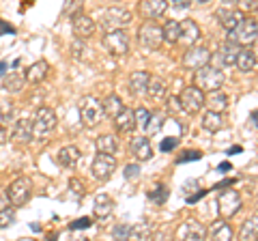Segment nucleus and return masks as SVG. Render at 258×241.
I'll return each mask as SVG.
<instances>
[{
	"label": "nucleus",
	"instance_id": "obj_1",
	"mask_svg": "<svg viewBox=\"0 0 258 241\" xmlns=\"http://www.w3.org/2000/svg\"><path fill=\"white\" fill-rule=\"evenodd\" d=\"M256 41H258V22L252 18H243V22L228 33V43L237 47H252Z\"/></svg>",
	"mask_w": 258,
	"mask_h": 241
},
{
	"label": "nucleus",
	"instance_id": "obj_2",
	"mask_svg": "<svg viewBox=\"0 0 258 241\" xmlns=\"http://www.w3.org/2000/svg\"><path fill=\"white\" fill-rule=\"evenodd\" d=\"M56 112L52 108H39L37 114H35V120H32V134H35L37 140H45L54 130H56Z\"/></svg>",
	"mask_w": 258,
	"mask_h": 241
},
{
	"label": "nucleus",
	"instance_id": "obj_3",
	"mask_svg": "<svg viewBox=\"0 0 258 241\" xmlns=\"http://www.w3.org/2000/svg\"><path fill=\"white\" fill-rule=\"evenodd\" d=\"M80 118L86 127H95L101 123L103 118V108H101V101L95 97V95H84L80 99Z\"/></svg>",
	"mask_w": 258,
	"mask_h": 241
},
{
	"label": "nucleus",
	"instance_id": "obj_4",
	"mask_svg": "<svg viewBox=\"0 0 258 241\" xmlns=\"http://www.w3.org/2000/svg\"><path fill=\"white\" fill-rule=\"evenodd\" d=\"M222 84H224V74L217 67L207 65V67L196 71V84H194V86H198L205 95L213 93V91H220Z\"/></svg>",
	"mask_w": 258,
	"mask_h": 241
},
{
	"label": "nucleus",
	"instance_id": "obj_5",
	"mask_svg": "<svg viewBox=\"0 0 258 241\" xmlns=\"http://www.w3.org/2000/svg\"><path fill=\"white\" fill-rule=\"evenodd\" d=\"M132 24V13L127 9H120V7H112L106 9L101 15V26L106 28V33H116V30H123L125 26Z\"/></svg>",
	"mask_w": 258,
	"mask_h": 241
},
{
	"label": "nucleus",
	"instance_id": "obj_6",
	"mask_svg": "<svg viewBox=\"0 0 258 241\" xmlns=\"http://www.w3.org/2000/svg\"><path fill=\"white\" fill-rule=\"evenodd\" d=\"M32 194V181L28 176H20V179H15L9 190H7V198L11 200L13 207H22L28 203V198Z\"/></svg>",
	"mask_w": 258,
	"mask_h": 241
},
{
	"label": "nucleus",
	"instance_id": "obj_7",
	"mask_svg": "<svg viewBox=\"0 0 258 241\" xmlns=\"http://www.w3.org/2000/svg\"><path fill=\"white\" fill-rule=\"evenodd\" d=\"M179 103H181V110H185L187 114H196V112L205 108V93L198 86H187L183 88Z\"/></svg>",
	"mask_w": 258,
	"mask_h": 241
},
{
	"label": "nucleus",
	"instance_id": "obj_8",
	"mask_svg": "<svg viewBox=\"0 0 258 241\" xmlns=\"http://www.w3.org/2000/svg\"><path fill=\"white\" fill-rule=\"evenodd\" d=\"M138 41L144 47H149V50H157V47H161V43H164V30H161V26H157L155 22H147V24H142L138 30Z\"/></svg>",
	"mask_w": 258,
	"mask_h": 241
},
{
	"label": "nucleus",
	"instance_id": "obj_9",
	"mask_svg": "<svg viewBox=\"0 0 258 241\" xmlns=\"http://www.w3.org/2000/svg\"><path fill=\"white\" fill-rule=\"evenodd\" d=\"M241 209V196L235 190H224L220 196H217V211H220L222 220L232 218Z\"/></svg>",
	"mask_w": 258,
	"mask_h": 241
},
{
	"label": "nucleus",
	"instance_id": "obj_10",
	"mask_svg": "<svg viewBox=\"0 0 258 241\" xmlns=\"http://www.w3.org/2000/svg\"><path fill=\"white\" fill-rule=\"evenodd\" d=\"M209 63H211V52H209L207 47H203V45H194L183 54V67L185 69L198 71V69L207 67Z\"/></svg>",
	"mask_w": 258,
	"mask_h": 241
},
{
	"label": "nucleus",
	"instance_id": "obj_11",
	"mask_svg": "<svg viewBox=\"0 0 258 241\" xmlns=\"http://www.w3.org/2000/svg\"><path fill=\"white\" fill-rule=\"evenodd\" d=\"M114 168H116V157L114 155H101V153H97V157L93 159V164H91V172L95 176V181H108L112 172H114Z\"/></svg>",
	"mask_w": 258,
	"mask_h": 241
},
{
	"label": "nucleus",
	"instance_id": "obj_12",
	"mask_svg": "<svg viewBox=\"0 0 258 241\" xmlns=\"http://www.w3.org/2000/svg\"><path fill=\"white\" fill-rule=\"evenodd\" d=\"M207 226H203L198 220H185L176 228V241H205Z\"/></svg>",
	"mask_w": 258,
	"mask_h": 241
},
{
	"label": "nucleus",
	"instance_id": "obj_13",
	"mask_svg": "<svg viewBox=\"0 0 258 241\" xmlns=\"http://www.w3.org/2000/svg\"><path fill=\"white\" fill-rule=\"evenodd\" d=\"M103 47L112 56H123L129 52V35L125 30H116V33H106L103 35Z\"/></svg>",
	"mask_w": 258,
	"mask_h": 241
},
{
	"label": "nucleus",
	"instance_id": "obj_14",
	"mask_svg": "<svg viewBox=\"0 0 258 241\" xmlns=\"http://www.w3.org/2000/svg\"><path fill=\"white\" fill-rule=\"evenodd\" d=\"M217 15V22L222 24V26L226 28V33H230V30H235L241 22H243L245 15L241 13L237 7H220V9L215 11Z\"/></svg>",
	"mask_w": 258,
	"mask_h": 241
},
{
	"label": "nucleus",
	"instance_id": "obj_15",
	"mask_svg": "<svg viewBox=\"0 0 258 241\" xmlns=\"http://www.w3.org/2000/svg\"><path fill=\"white\" fill-rule=\"evenodd\" d=\"M198 39H200V26L194 20H183L181 22V33H179V43L189 47L198 45Z\"/></svg>",
	"mask_w": 258,
	"mask_h": 241
},
{
	"label": "nucleus",
	"instance_id": "obj_16",
	"mask_svg": "<svg viewBox=\"0 0 258 241\" xmlns=\"http://www.w3.org/2000/svg\"><path fill=\"white\" fill-rule=\"evenodd\" d=\"M71 26H74V33L80 41H86L95 33V22L84 13H76L74 20H71Z\"/></svg>",
	"mask_w": 258,
	"mask_h": 241
},
{
	"label": "nucleus",
	"instance_id": "obj_17",
	"mask_svg": "<svg viewBox=\"0 0 258 241\" xmlns=\"http://www.w3.org/2000/svg\"><path fill=\"white\" fill-rule=\"evenodd\" d=\"M149 84H151L149 71H134V74L129 76V91H132L134 97H142V95H147Z\"/></svg>",
	"mask_w": 258,
	"mask_h": 241
},
{
	"label": "nucleus",
	"instance_id": "obj_18",
	"mask_svg": "<svg viewBox=\"0 0 258 241\" xmlns=\"http://www.w3.org/2000/svg\"><path fill=\"white\" fill-rule=\"evenodd\" d=\"M207 235L211 237V241H232V239H235L232 226L226 220H215L211 224V228L207 230Z\"/></svg>",
	"mask_w": 258,
	"mask_h": 241
},
{
	"label": "nucleus",
	"instance_id": "obj_19",
	"mask_svg": "<svg viewBox=\"0 0 258 241\" xmlns=\"http://www.w3.org/2000/svg\"><path fill=\"white\" fill-rule=\"evenodd\" d=\"M112 209H114V200H112L110 194L101 192V194L95 196V203H93V213H95V218L106 220L108 215L112 213Z\"/></svg>",
	"mask_w": 258,
	"mask_h": 241
},
{
	"label": "nucleus",
	"instance_id": "obj_20",
	"mask_svg": "<svg viewBox=\"0 0 258 241\" xmlns=\"http://www.w3.org/2000/svg\"><path fill=\"white\" fill-rule=\"evenodd\" d=\"M11 138L18 144H28L32 138H35V134H32V120L30 118H20L13 127Z\"/></svg>",
	"mask_w": 258,
	"mask_h": 241
},
{
	"label": "nucleus",
	"instance_id": "obj_21",
	"mask_svg": "<svg viewBox=\"0 0 258 241\" xmlns=\"http://www.w3.org/2000/svg\"><path fill=\"white\" fill-rule=\"evenodd\" d=\"M80 157H82L80 149L74 147V144H69V147H62L58 153H56V164L62 168H74L80 162Z\"/></svg>",
	"mask_w": 258,
	"mask_h": 241
},
{
	"label": "nucleus",
	"instance_id": "obj_22",
	"mask_svg": "<svg viewBox=\"0 0 258 241\" xmlns=\"http://www.w3.org/2000/svg\"><path fill=\"white\" fill-rule=\"evenodd\" d=\"M205 106L209 108V112H217V114H222V112L228 108V95H226L224 91L207 93L205 95Z\"/></svg>",
	"mask_w": 258,
	"mask_h": 241
},
{
	"label": "nucleus",
	"instance_id": "obj_23",
	"mask_svg": "<svg viewBox=\"0 0 258 241\" xmlns=\"http://www.w3.org/2000/svg\"><path fill=\"white\" fill-rule=\"evenodd\" d=\"M132 153L140 159V162H149L153 157V149H151V140L147 136H136L132 140Z\"/></svg>",
	"mask_w": 258,
	"mask_h": 241
},
{
	"label": "nucleus",
	"instance_id": "obj_24",
	"mask_svg": "<svg viewBox=\"0 0 258 241\" xmlns=\"http://www.w3.org/2000/svg\"><path fill=\"white\" fill-rule=\"evenodd\" d=\"M114 127L120 132V134H132L136 132V127H138V123H136V114H134V110H129L125 108L120 114L114 118Z\"/></svg>",
	"mask_w": 258,
	"mask_h": 241
},
{
	"label": "nucleus",
	"instance_id": "obj_25",
	"mask_svg": "<svg viewBox=\"0 0 258 241\" xmlns=\"http://www.w3.org/2000/svg\"><path fill=\"white\" fill-rule=\"evenodd\" d=\"M47 71H50V65H47L45 61H37L26 69L24 78H26L30 84H39V82H43V80L47 78Z\"/></svg>",
	"mask_w": 258,
	"mask_h": 241
},
{
	"label": "nucleus",
	"instance_id": "obj_26",
	"mask_svg": "<svg viewBox=\"0 0 258 241\" xmlns=\"http://www.w3.org/2000/svg\"><path fill=\"white\" fill-rule=\"evenodd\" d=\"M101 108H103V116H110V118H116V116L120 114V112L125 110L123 99H120L116 93L108 95V97L101 101Z\"/></svg>",
	"mask_w": 258,
	"mask_h": 241
},
{
	"label": "nucleus",
	"instance_id": "obj_27",
	"mask_svg": "<svg viewBox=\"0 0 258 241\" xmlns=\"http://www.w3.org/2000/svg\"><path fill=\"white\" fill-rule=\"evenodd\" d=\"M168 5L166 0H147V3H142V13L147 15V18H151V20H155V18H161L166 11H168Z\"/></svg>",
	"mask_w": 258,
	"mask_h": 241
},
{
	"label": "nucleus",
	"instance_id": "obj_28",
	"mask_svg": "<svg viewBox=\"0 0 258 241\" xmlns=\"http://www.w3.org/2000/svg\"><path fill=\"white\" fill-rule=\"evenodd\" d=\"M95 147H97V153H101V155H114L118 149V142L112 134H101L99 138H97Z\"/></svg>",
	"mask_w": 258,
	"mask_h": 241
},
{
	"label": "nucleus",
	"instance_id": "obj_29",
	"mask_svg": "<svg viewBox=\"0 0 258 241\" xmlns=\"http://www.w3.org/2000/svg\"><path fill=\"white\" fill-rule=\"evenodd\" d=\"M235 65L239 67V71H243V74L254 71L256 58H254V54H252V47H241L239 54H237V63H235Z\"/></svg>",
	"mask_w": 258,
	"mask_h": 241
},
{
	"label": "nucleus",
	"instance_id": "obj_30",
	"mask_svg": "<svg viewBox=\"0 0 258 241\" xmlns=\"http://www.w3.org/2000/svg\"><path fill=\"white\" fill-rule=\"evenodd\" d=\"M258 239V215H252L243 222L239 230V241H256Z\"/></svg>",
	"mask_w": 258,
	"mask_h": 241
},
{
	"label": "nucleus",
	"instance_id": "obj_31",
	"mask_svg": "<svg viewBox=\"0 0 258 241\" xmlns=\"http://www.w3.org/2000/svg\"><path fill=\"white\" fill-rule=\"evenodd\" d=\"M224 125H226V120H224V116L222 114H217V112H205L203 114V127L207 132H211V134H215V132H220V130H224Z\"/></svg>",
	"mask_w": 258,
	"mask_h": 241
},
{
	"label": "nucleus",
	"instance_id": "obj_32",
	"mask_svg": "<svg viewBox=\"0 0 258 241\" xmlns=\"http://www.w3.org/2000/svg\"><path fill=\"white\" fill-rule=\"evenodd\" d=\"M147 95H149L153 101H164L166 95H168V88L164 84V80H161V78H151V84H149Z\"/></svg>",
	"mask_w": 258,
	"mask_h": 241
},
{
	"label": "nucleus",
	"instance_id": "obj_33",
	"mask_svg": "<svg viewBox=\"0 0 258 241\" xmlns=\"http://www.w3.org/2000/svg\"><path fill=\"white\" fill-rule=\"evenodd\" d=\"M241 47L237 45H232V43H224L220 47V61H222V65L226 67H230V65H235L237 63V54H239Z\"/></svg>",
	"mask_w": 258,
	"mask_h": 241
},
{
	"label": "nucleus",
	"instance_id": "obj_34",
	"mask_svg": "<svg viewBox=\"0 0 258 241\" xmlns=\"http://www.w3.org/2000/svg\"><path fill=\"white\" fill-rule=\"evenodd\" d=\"M127 241H151V226L144 222L134 224L132 230H129Z\"/></svg>",
	"mask_w": 258,
	"mask_h": 241
},
{
	"label": "nucleus",
	"instance_id": "obj_35",
	"mask_svg": "<svg viewBox=\"0 0 258 241\" xmlns=\"http://www.w3.org/2000/svg\"><path fill=\"white\" fill-rule=\"evenodd\" d=\"M164 41L168 43H179V33H181V22H176V20H168L164 24Z\"/></svg>",
	"mask_w": 258,
	"mask_h": 241
},
{
	"label": "nucleus",
	"instance_id": "obj_36",
	"mask_svg": "<svg viewBox=\"0 0 258 241\" xmlns=\"http://www.w3.org/2000/svg\"><path fill=\"white\" fill-rule=\"evenodd\" d=\"M24 82H26V78L22 74H9L5 80V91L7 93H20L24 88Z\"/></svg>",
	"mask_w": 258,
	"mask_h": 241
},
{
	"label": "nucleus",
	"instance_id": "obj_37",
	"mask_svg": "<svg viewBox=\"0 0 258 241\" xmlns=\"http://www.w3.org/2000/svg\"><path fill=\"white\" fill-rule=\"evenodd\" d=\"M71 54H74V58H78V61H88L91 58V50L84 45V41H80V39H76L74 43H71Z\"/></svg>",
	"mask_w": 258,
	"mask_h": 241
},
{
	"label": "nucleus",
	"instance_id": "obj_38",
	"mask_svg": "<svg viewBox=\"0 0 258 241\" xmlns=\"http://www.w3.org/2000/svg\"><path fill=\"white\" fill-rule=\"evenodd\" d=\"M69 192H71V198L74 200H82L86 194V186L80 179H71L69 181Z\"/></svg>",
	"mask_w": 258,
	"mask_h": 241
},
{
	"label": "nucleus",
	"instance_id": "obj_39",
	"mask_svg": "<svg viewBox=\"0 0 258 241\" xmlns=\"http://www.w3.org/2000/svg\"><path fill=\"white\" fill-rule=\"evenodd\" d=\"M164 125V114L161 112H155V114H151V120H149V125H147V138L149 136H153V134H157L159 132V127Z\"/></svg>",
	"mask_w": 258,
	"mask_h": 241
},
{
	"label": "nucleus",
	"instance_id": "obj_40",
	"mask_svg": "<svg viewBox=\"0 0 258 241\" xmlns=\"http://www.w3.org/2000/svg\"><path fill=\"white\" fill-rule=\"evenodd\" d=\"M11 118H13V101L7 97H0V120L7 123Z\"/></svg>",
	"mask_w": 258,
	"mask_h": 241
},
{
	"label": "nucleus",
	"instance_id": "obj_41",
	"mask_svg": "<svg viewBox=\"0 0 258 241\" xmlns=\"http://www.w3.org/2000/svg\"><path fill=\"white\" fill-rule=\"evenodd\" d=\"M15 220V209L13 207H0V228H5V226H9V224H13Z\"/></svg>",
	"mask_w": 258,
	"mask_h": 241
},
{
	"label": "nucleus",
	"instance_id": "obj_42",
	"mask_svg": "<svg viewBox=\"0 0 258 241\" xmlns=\"http://www.w3.org/2000/svg\"><path fill=\"white\" fill-rule=\"evenodd\" d=\"M134 114H136V123H138V127L147 130V125H149V120H151V114H153V112H149L144 106H140L138 110L134 112Z\"/></svg>",
	"mask_w": 258,
	"mask_h": 241
},
{
	"label": "nucleus",
	"instance_id": "obj_43",
	"mask_svg": "<svg viewBox=\"0 0 258 241\" xmlns=\"http://www.w3.org/2000/svg\"><path fill=\"white\" fill-rule=\"evenodd\" d=\"M149 198L155 200L157 205H161V203H164V200L168 198V188H166V186H157L155 192H151V194H149Z\"/></svg>",
	"mask_w": 258,
	"mask_h": 241
},
{
	"label": "nucleus",
	"instance_id": "obj_44",
	"mask_svg": "<svg viewBox=\"0 0 258 241\" xmlns=\"http://www.w3.org/2000/svg\"><path fill=\"white\" fill-rule=\"evenodd\" d=\"M129 230H132V226H127V224H120V226L114 228V232H112V235H114L116 241H127Z\"/></svg>",
	"mask_w": 258,
	"mask_h": 241
},
{
	"label": "nucleus",
	"instance_id": "obj_45",
	"mask_svg": "<svg viewBox=\"0 0 258 241\" xmlns=\"http://www.w3.org/2000/svg\"><path fill=\"white\" fill-rule=\"evenodd\" d=\"M237 9H239L241 13H243V11H249V13L258 11V0H243V3H239Z\"/></svg>",
	"mask_w": 258,
	"mask_h": 241
},
{
	"label": "nucleus",
	"instance_id": "obj_46",
	"mask_svg": "<svg viewBox=\"0 0 258 241\" xmlns=\"http://www.w3.org/2000/svg\"><path fill=\"white\" fill-rule=\"evenodd\" d=\"M88 226H91V220H88V218H80V220H74V222L69 224L71 230H84Z\"/></svg>",
	"mask_w": 258,
	"mask_h": 241
},
{
	"label": "nucleus",
	"instance_id": "obj_47",
	"mask_svg": "<svg viewBox=\"0 0 258 241\" xmlns=\"http://www.w3.org/2000/svg\"><path fill=\"white\" fill-rule=\"evenodd\" d=\"M176 144H179V140H176L174 136H168L166 140H161L159 147H161V151H172V149L176 147Z\"/></svg>",
	"mask_w": 258,
	"mask_h": 241
},
{
	"label": "nucleus",
	"instance_id": "obj_48",
	"mask_svg": "<svg viewBox=\"0 0 258 241\" xmlns=\"http://www.w3.org/2000/svg\"><path fill=\"white\" fill-rule=\"evenodd\" d=\"M138 174H140V166L138 164H129L125 168V179H136Z\"/></svg>",
	"mask_w": 258,
	"mask_h": 241
},
{
	"label": "nucleus",
	"instance_id": "obj_49",
	"mask_svg": "<svg viewBox=\"0 0 258 241\" xmlns=\"http://www.w3.org/2000/svg\"><path fill=\"white\" fill-rule=\"evenodd\" d=\"M194 159H200V151H187L183 157L176 159V164H181V162H194Z\"/></svg>",
	"mask_w": 258,
	"mask_h": 241
},
{
	"label": "nucleus",
	"instance_id": "obj_50",
	"mask_svg": "<svg viewBox=\"0 0 258 241\" xmlns=\"http://www.w3.org/2000/svg\"><path fill=\"white\" fill-rule=\"evenodd\" d=\"M172 7L176 11H181V9H189L191 3H189V0H172Z\"/></svg>",
	"mask_w": 258,
	"mask_h": 241
},
{
	"label": "nucleus",
	"instance_id": "obj_51",
	"mask_svg": "<svg viewBox=\"0 0 258 241\" xmlns=\"http://www.w3.org/2000/svg\"><path fill=\"white\" fill-rule=\"evenodd\" d=\"M5 33L15 35V28H13V26H9V24H5L3 20H0V35H5Z\"/></svg>",
	"mask_w": 258,
	"mask_h": 241
},
{
	"label": "nucleus",
	"instance_id": "obj_52",
	"mask_svg": "<svg viewBox=\"0 0 258 241\" xmlns=\"http://www.w3.org/2000/svg\"><path fill=\"white\" fill-rule=\"evenodd\" d=\"M249 123H252L254 127H258V110H252V112H249Z\"/></svg>",
	"mask_w": 258,
	"mask_h": 241
},
{
	"label": "nucleus",
	"instance_id": "obj_53",
	"mask_svg": "<svg viewBox=\"0 0 258 241\" xmlns=\"http://www.w3.org/2000/svg\"><path fill=\"white\" fill-rule=\"evenodd\" d=\"M7 138H9V136H7V130L3 125H0V147H3V144L7 142Z\"/></svg>",
	"mask_w": 258,
	"mask_h": 241
},
{
	"label": "nucleus",
	"instance_id": "obj_54",
	"mask_svg": "<svg viewBox=\"0 0 258 241\" xmlns=\"http://www.w3.org/2000/svg\"><path fill=\"white\" fill-rule=\"evenodd\" d=\"M7 69H9V63H7V61H0V78L7 74Z\"/></svg>",
	"mask_w": 258,
	"mask_h": 241
},
{
	"label": "nucleus",
	"instance_id": "obj_55",
	"mask_svg": "<svg viewBox=\"0 0 258 241\" xmlns=\"http://www.w3.org/2000/svg\"><path fill=\"white\" fill-rule=\"evenodd\" d=\"M252 54H254V58H256V65H258V41L252 45Z\"/></svg>",
	"mask_w": 258,
	"mask_h": 241
},
{
	"label": "nucleus",
	"instance_id": "obj_56",
	"mask_svg": "<svg viewBox=\"0 0 258 241\" xmlns=\"http://www.w3.org/2000/svg\"><path fill=\"white\" fill-rule=\"evenodd\" d=\"M74 241H88L86 237H78V239H74Z\"/></svg>",
	"mask_w": 258,
	"mask_h": 241
},
{
	"label": "nucleus",
	"instance_id": "obj_57",
	"mask_svg": "<svg viewBox=\"0 0 258 241\" xmlns=\"http://www.w3.org/2000/svg\"><path fill=\"white\" fill-rule=\"evenodd\" d=\"M256 241H258V239H256Z\"/></svg>",
	"mask_w": 258,
	"mask_h": 241
}]
</instances>
